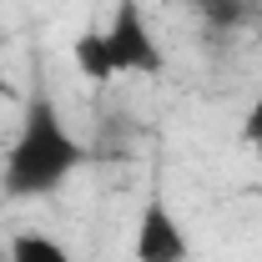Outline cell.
<instances>
[{
    "instance_id": "obj_7",
    "label": "cell",
    "mask_w": 262,
    "mask_h": 262,
    "mask_svg": "<svg viewBox=\"0 0 262 262\" xmlns=\"http://www.w3.org/2000/svg\"><path fill=\"white\" fill-rule=\"evenodd\" d=\"M242 141L262 151V86H257V96H252V106H247V116H242Z\"/></svg>"
},
{
    "instance_id": "obj_3",
    "label": "cell",
    "mask_w": 262,
    "mask_h": 262,
    "mask_svg": "<svg viewBox=\"0 0 262 262\" xmlns=\"http://www.w3.org/2000/svg\"><path fill=\"white\" fill-rule=\"evenodd\" d=\"M131 262H192V237L177 222V212L151 192L146 207L136 212V232H131Z\"/></svg>"
},
{
    "instance_id": "obj_2",
    "label": "cell",
    "mask_w": 262,
    "mask_h": 262,
    "mask_svg": "<svg viewBox=\"0 0 262 262\" xmlns=\"http://www.w3.org/2000/svg\"><path fill=\"white\" fill-rule=\"evenodd\" d=\"M106 46H111L116 76H157L166 66L162 46L151 35V20L141 10V0H116V10L106 20Z\"/></svg>"
},
{
    "instance_id": "obj_8",
    "label": "cell",
    "mask_w": 262,
    "mask_h": 262,
    "mask_svg": "<svg viewBox=\"0 0 262 262\" xmlns=\"http://www.w3.org/2000/svg\"><path fill=\"white\" fill-rule=\"evenodd\" d=\"M0 91H5V66H0Z\"/></svg>"
},
{
    "instance_id": "obj_6",
    "label": "cell",
    "mask_w": 262,
    "mask_h": 262,
    "mask_svg": "<svg viewBox=\"0 0 262 262\" xmlns=\"http://www.w3.org/2000/svg\"><path fill=\"white\" fill-rule=\"evenodd\" d=\"M5 257L10 262H71V252L56 237H46V232H15L10 247H5Z\"/></svg>"
},
{
    "instance_id": "obj_5",
    "label": "cell",
    "mask_w": 262,
    "mask_h": 262,
    "mask_svg": "<svg viewBox=\"0 0 262 262\" xmlns=\"http://www.w3.org/2000/svg\"><path fill=\"white\" fill-rule=\"evenodd\" d=\"M207 31H242L252 20V0H192Z\"/></svg>"
},
{
    "instance_id": "obj_1",
    "label": "cell",
    "mask_w": 262,
    "mask_h": 262,
    "mask_svg": "<svg viewBox=\"0 0 262 262\" xmlns=\"http://www.w3.org/2000/svg\"><path fill=\"white\" fill-rule=\"evenodd\" d=\"M86 166V146L76 141V131L66 126L61 106L51 91H35L26 101V116L15 141L5 146V166H0V192L15 202L31 196H51Z\"/></svg>"
},
{
    "instance_id": "obj_4",
    "label": "cell",
    "mask_w": 262,
    "mask_h": 262,
    "mask_svg": "<svg viewBox=\"0 0 262 262\" xmlns=\"http://www.w3.org/2000/svg\"><path fill=\"white\" fill-rule=\"evenodd\" d=\"M71 61H76V71H81V81L106 86V81L116 76V66H111V46H106V26H86V31H76V40H71Z\"/></svg>"
}]
</instances>
